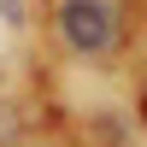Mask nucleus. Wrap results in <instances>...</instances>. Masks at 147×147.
Here are the masks:
<instances>
[{
  "label": "nucleus",
  "instance_id": "nucleus-1",
  "mask_svg": "<svg viewBox=\"0 0 147 147\" xmlns=\"http://www.w3.org/2000/svg\"><path fill=\"white\" fill-rule=\"evenodd\" d=\"M59 35L82 59L112 53L118 47V6L112 0H59Z\"/></svg>",
  "mask_w": 147,
  "mask_h": 147
},
{
  "label": "nucleus",
  "instance_id": "nucleus-2",
  "mask_svg": "<svg viewBox=\"0 0 147 147\" xmlns=\"http://www.w3.org/2000/svg\"><path fill=\"white\" fill-rule=\"evenodd\" d=\"M0 18H6V24H18V18H24V6H18V0H0Z\"/></svg>",
  "mask_w": 147,
  "mask_h": 147
}]
</instances>
